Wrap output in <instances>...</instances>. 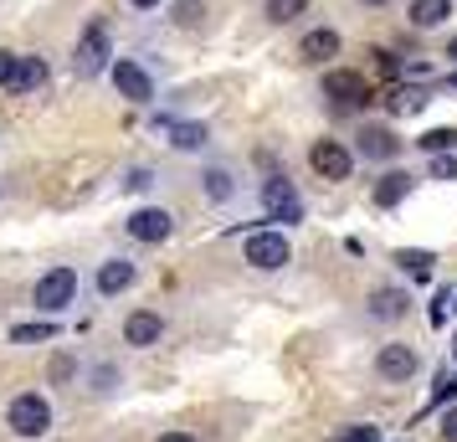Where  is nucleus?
<instances>
[{
	"label": "nucleus",
	"instance_id": "dca6fc26",
	"mask_svg": "<svg viewBox=\"0 0 457 442\" xmlns=\"http://www.w3.org/2000/svg\"><path fill=\"white\" fill-rule=\"evenodd\" d=\"M334 52H339V31H329V26H319V31H309V37L298 42V57H303V63H324Z\"/></svg>",
	"mask_w": 457,
	"mask_h": 442
},
{
	"label": "nucleus",
	"instance_id": "39448f33",
	"mask_svg": "<svg viewBox=\"0 0 457 442\" xmlns=\"http://www.w3.org/2000/svg\"><path fill=\"white\" fill-rule=\"evenodd\" d=\"M262 206H268V221H283V227L303 221V201H298L288 175H272L268 186H262Z\"/></svg>",
	"mask_w": 457,
	"mask_h": 442
},
{
	"label": "nucleus",
	"instance_id": "ddd939ff",
	"mask_svg": "<svg viewBox=\"0 0 457 442\" xmlns=\"http://www.w3.org/2000/svg\"><path fill=\"white\" fill-rule=\"evenodd\" d=\"M134 278H139V268H134L129 257H108L104 268H98V294L104 298L124 294V288H134Z\"/></svg>",
	"mask_w": 457,
	"mask_h": 442
},
{
	"label": "nucleus",
	"instance_id": "4be33fe9",
	"mask_svg": "<svg viewBox=\"0 0 457 442\" xmlns=\"http://www.w3.org/2000/svg\"><path fill=\"white\" fill-rule=\"evenodd\" d=\"M268 11V21H278V26H288V21H298L303 11H309V0H268L262 5Z\"/></svg>",
	"mask_w": 457,
	"mask_h": 442
},
{
	"label": "nucleus",
	"instance_id": "6e6552de",
	"mask_svg": "<svg viewBox=\"0 0 457 442\" xmlns=\"http://www.w3.org/2000/svg\"><path fill=\"white\" fill-rule=\"evenodd\" d=\"M309 165L329 180V186H339V180H350V170H354V154L339 139H319V145L309 149Z\"/></svg>",
	"mask_w": 457,
	"mask_h": 442
},
{
	"label": "nucleus",
	"instance_id": "f257e3e1",
	"mask_svg": "<svg viewBox=\"0 0 457 442\" xmlns=\"http://www.w3.org/2000/svg\"><path fill=\"white\" fill-rule=\"evenodd\" d=\"M5 427L16 438H46L52 432V401L37 396V391H21V396L5 406Z\"/></svg>",
	"mask_w": 457,
	"mask_h": 442
},
{
	"label": "nucleus",
	"instance_id": "e433bc0d",
	"mask_svg": "<svg viewBox=\"0 0 457 442\" xmlns=\"http://www.w3.org/2000/svg\"><path fill=\"white\" fill-rule=\"evenodd\" d=\"M447 88H457V72H447Z\"/></svg>",
	"mask_w": 457,
	"mask_h": 442
},
{
	"label": "nucleus",
	"instance_id": "c756f323",
	"mask_svg": "<svg viewBox=\"0 0 457 442\" xmlns=\"http://www.w3.org/2000/svg\"><path fill=\"white\" fill-rule=\"evenodd\" d=\"M72 371H78V365H72V355H57V360H52V386L72 380Z\"/></svg>",
	"mask_w": 457,
	"mask_h": 442
},
{
	"label": "nucleus",
	"instance_id": "7c9ffc66",
	"mask_svg": "<svg viewBox=\"0 0 457 442\" xmlns=\"http://www.w3.org/2000/svg\"><path fill=\"white\" fill-rule=\"evenodd\" d=\"M436 432H442V442H457V406H447V412H442Z\"/></svg>",
	"mask_w": 457,
	"mask_h": 442
},
{
	"label": "nucleus",
	"instance_id": "58836bf2",
	"mask_svg": "<svg viewBox=\"0 0 457 442\" xmlns=\"http://www.w3.org/2000/svg\"><path fill=\"white\" fill-rule=\"evenodd\" d=\"M453 309H457V304H453Z\"/></svg>",
	"mask_w": 457,
	"mask_h": 442
},
{
	"label": "nucleus",
	"instance_id": "473e14b6",
	"mask_svg": "<svg viewBox=\"0 0 457 442\" xmlns=\"http://www.w3.org/2000/svg\"><path fill=\"white\" fill-rule=\"evenodd\" d=\"M129 5H134V11H160L165 0H129Z\"/></svg>",
	"mask_w": 457,
	"mask_h": 442
},
{
	"label": "nucleus",
	"instance_id": "72a5a7b5",
	"mask_svg": "<svg viewBox=\"0 0 457 442\" xmlns=\"http://www.w3.org/2000/svg\"><path fill=\"white\" fill-rule=\"evenodd\" d=\"M160 442H201V438H190V432H165Z\"/></svg>",
	"mask_w": 457,
	"mask_h": 442
},
{
	"label": "nucleus",
	"instance_id": "bb28decb",
	"mask_svg": "<svg viewBox=\"0 0 457 442\" xmlns=\"http://www.w3.org/2000/svg\"><path fill=\"white\" fill-rule=\"evenodd\" d=\"M432 180H457V154H432Z\"/></svg>",
	"mask_w": 457,
	"mask_h": 442
},
{
	"label": "nucleus",
	"instance_id": "f03ea898",
	"mask_svg": "<svg viewBox=\"0 0 457 442\" xmlns=\"http://www.w3.org/2000/svg\"><path fill=\"white\" fill-rule=\"evenodd\" d=\"M72 298H78V268L57 263V268H46V273L37 278V294H31V304H37L42 314H62Z\"/></svg>",
	"mask_w": 457,
	"mask_h": 442
},
{
	"label": "nucleus",
	"instance_id": "5701e85b",
	"mask_svg": "<svg viewBox=\"0 0 457 442\" xmlns=\"http://www.w3.org/2000/svg\"><path fill=\"white\" fill-rule=\"evenodd\" d=\"M52 335H57V324H52V319H42V324H16V329H11L16 345H37V339H52Z\"/></svg>",
	"mask_w": 457,
	"mask_h": 442
},
{
	"label": "nucleus",
	"instance_id": "c9c22d12",
	"mask_svg": "<svg viewBox=\"0 0 457 442\" xmlns=\"http://www.w3.org/2000/svg\"><path fill=\"white\" fill-rule=\"evenodd\" d=\"M447 350H453V360H457V329H453V339H447Z\"/></svg>",
	"mask_w": 457,
	"mask_h": 442
},
{
	"label": "nucleus",
	"instance_id": "4c0bfd02",
	"mask_svg": "<svg viewBox=\"0 0 457 442\" xmlns=\"http://www.w3.org/2000/svg\"><path fill=\"white\" fill-rule=\"evenodd\" d=\"M365 5H386V0H365Z\"/></svg>",
	"mask_w": 457,
	"mask_h": 442
},
{
	"label": "nucleus",
	"instance_id": "9d476101",
	"mask_svg": "<svg viewBox=\"0 0 457 442\" xmlns=\"http://www.w3.org/2000/svg\"><path fill=\"white\" fill-rule=\"evenodd\" d=\"M124 232L134 237V242H165V237L175 232V216H170L165 206H139V211H129Z\"/></svg>",
	"mask_w": 457,
	"mask_h": 442
},
{
	"label": "nucleus",
	"instance_id": "f704fd0d",
	"mask_svg": "<svg viewBox=\"0 0 457 442\" xmlns=\"http://www.w3.org/2000/svg\"><path fill=\"white\" fill-rule=\"evenodd\" d=\"M447 63H457V37H453V42H447Z\"/></svg>",
	"mask_w": 457,
	"mask_h": 442
},
{
	"label": "nucleus",
	"instance_id": "412c9836",
	"mask_svg": "<svg viewBox=\"0 0 457 442\" xmlns=\"http://www.w3.org/2000/svg\"><path fill=\"white\" fill-rule=\"evenodd\" d=\"M416 145L427 149V154H457V129H427Z\"/></svg>",
	"mask_w": 457,
	"mask_h": 442
},
{
	"label": "nucleus",
	"instance_id": "1a4fd4ad",
	"mask_svg": "<svg viewBox=\"0 0 457 442\" xmlns=\"http://www.w3.org/2000/svg\"><path fill=\"white\" fill-rule=\"evenodd\" d=\"M113 88H119V98H129V104H149L154 98V83H149V72L134 57H113Z\"/></svg>",
	"mask_w": 457,
	"mask_h": 442
},
{
	"label": "nucleus",
	"instance_id": "20e7f679",
	"mask_svg": "<svg viewBox=\"0 0 457 442\" xmlns=\"http://www.w3.org/2000/svg\"><path fill=\"white\" fill-rule=\"evenodd\" d=\"M108 57H113V52H108V21L93 16L87 31H83V42H78V52H72V72H78V78H98L104 67H113Z\"/></svg>",
	"mask_w": 457,
	"mask_h": 442
},
{
	"label": "nucleus",
	"instance_id": "f3484780",
	"mask_svg": "<svg viewBox=\"0 0 457 442\" xmlns=\"http://www.w3.org/2000/svg\"><path fill=\"white\" fill-rule=\"evenodd\" d=\"M453 16V0H411V26L416 31H432Z\"/></svg>",
	"mask_w": 457,
	"mask_h": 442
},
{
	"label": "nucleus",
	"instance_id": "aec40b11",
	"mask_svg": "<svg viewBox=\"0 0 457 442\" xmlns=\"http://www.w3.org/2000/svg\"><path fill=\"white\" fill-rule=\"evenodd\" d=\"M395 263H401V273L427 278V273H432V263H436V257L427 253V247H401V253H395Z\"/></svg>",
	"mask_w": 457,
	"mask_h": 442
},
{
	"label": "nucleus",
	"instance_id": "2eb2a0df",
	"mask_svg": "<svg viewBox=\"0 0 457 442\" xmlns=\"http://www.w3.org/2000/svg\"><path fill=\"white\" fill-rule=\"evenodd\" d=\"M406 190H411V175H406V170H386V175L375 180L370 201L380 211H391V206H401V201H406Z\"/></svg>",
	"mask_w": 457,
	"mask_h": 442
},
{
	"label": "nucleus",
	"instance_id": "6ab92c4d",
	"mask_svg": "<svg viewBox=\"0 0 457 442\" xmlns=\"http://www.w3.org/2000/svg\"><path fill=\"white\" fill-rule=\"evenodd\" d=\"M42 83H46V63H42V57H21V67H16V83H11V93H37Z\"/></svg>",
	"mask_w": 457,
	"mask_h": 442
},
{
	"label": "nucleus",
	"instance_id": "cd10ccee",
	"mask_svg": "<svg viewBox=\"0 0 457 442\" xmlns=\"http://www.w3.org/2000/svg\"><path fill=\"white\" fill-rule=\"evenodd\" d=\"M16 67H21V57L0 46V88H11V83H16Z\"/></svg>",
	"mask_w": 457,
	"mask_h": 442
},
{
	"label": "nucleus",
	"instance_id": "a211bd4d",
	"mask_svg": "<svg viewBox=\"0 0 457 442\" xmlns=\"http://www.w3.org/2000/svg\"><path fill=\"white\" fill-rule=\"evenodd\" d=\"M160 129L170 134L175 149H201L206 145V124H175V119H160Z\"/></svg>",
	"mask_w": 457,
	"mask_h": 442
},
{
	"label": "nucleus",
	"instance_id": "b1692460",
	"mask_svg": "<svg viewBox=\"0 0 457 442\" xmlns=\"http://www.w3.org/2000/svg\"><path fill=\"white\" fill-rule=\"evenodd\" d=\"M421 104H427V93H416V88H395L391 93V113H416Z\"/></svg>",
	"mask_w": 457,
	"mask_h": 442
},
{
	"label": "nucleus",
	"instance_id": "0eeeda50",
	"mask_svg": "<svg viewBox=\"0 0 457 442\" xmlns=\"http://www.w3.org/2000/svg\"><path fill=\"white\" fill-rule=\"evenodd\" d=\"M421 371V355H416L411 345H380V355H375V376L380 380H395V386H406V380Z\"/></svg>",
	"mask_w": 457,
	"mask_h": 442
},
{
	"label": "nucleus",
	"instance_id": "c85d7f7f",
	"mask_svg": "<svg viewBox=\"0 0 457 442\" xmlns=\"http://www.w3.org/2000/svg\"><path fill=\"white\" fill-rule=\"evenodd\" d=\"M453 396H457V376L442 371V376H436V391H432V406H442V401H453Z\"/></svg>",
	"mask_w": 457,
	"mask_h": 442
},
{
	"label": "nucleus",
	"instance_id": "a878e982",
	"mask_svg": "<svg viewBox=\"0 0 457 442\" xmlns=\"http://www.w3.org/2000/svg\"><path fill=\"white\" fill-rule=\"evenodd\" d=\"M334 442H386V438H380V427H375V421H354V427H345Z\"/></svg>",
	"mask_w": 457,
	"mask_h": 442
},
{
	"label": "nucleus",
	"instance_id": "7ed1b4c3",
	"mask_svg": "<svg viewBox=\"0 0 457 442\" xmlns=\"http://www.w3.org/2000/svg\"><path fill=\"white\" fill-rule=\"evenodd\" d=\"M242 263L257 268V273H278V268L293 263V242L283 232H252L247 247H242Z\"/></svg>",
	"mask_w": 457,
	"mask_h": 442
},
{
	"label": "nucleus",
	"instance_id": "4468645a",
	"mask_svg": "<svg viewBox=\"0 0 457 442\" xmlns=\"http://www.w3.org/2000/svg\"><path fill=\"white\" fill-rule=\"evenodd\" d=\"M360 154H365V160H395V154H401V139H395L386 124H365L360 129Z\"/></svg>",
	"mask_w": 457,
	"mask_h": 442
},
{
	"label": "nucleus",
	"instance_id": "f8f14e48",
	"mask_svg": "<svg viewBox=\"0 0 457 442\" xmlns=\"http://www.w3.org/2000/svg\"><path fill=\"white\" fill-rule=\"evenodd\" d=\"M406 309H411V294H406V288H375L370 304H365V314L380 319V324H395V319H406Z\"/></svg>",
	"mask_w": 457,
	"mask_h": 442
},
{
	"label": "nucleus",
	"instance_id": "393cba45",
	"mask_svg": "<svg viewBox=\"0 0 457 442\" xmlns=\"http://www.w3.org/2000/svg\"><path fill=\"white\" fill-rule=\"evenodd\" d=\"M231 190H237V186H231L227 170H206V196H211V201H231Z\"/></svg>",
	"mask_w": 457,
	"mask_h": 442
},
{
	"label": "nucleus",
	"instance_id": "2f4dec72",
	"mask_svg": "<svg viewBox=\"0 0 457 442\" xmlns=\"http://www.w3.org/2000/svg\"><path fill=\"white\" fill-rule=\"evenodd\" d=\"M149 186V170H129V180H124V190H145Z\"/></svg>",
	"mask_w": 457,
	"mask_h": 442
},
{
	"label": "nucleus",
	"instance_id": "9b49d317",
	"mask_svg": "<svg viewBox=\"0 0 457 442\" xmlns=\"http://www.w3.org/2000/svg\"><path fill=\"white\" fill-rule=\"evenodd\" d=\"M160 339H165V319L154 314V309H134V314L124 319V345L149 350V345H160Z\"/></svg>",
	"mask_w": 457,
	"mask_h": 442
},
{
	"label": "nucleus",
	"instance_id": "423d86ee",
	"mask_svg": "<svg viewBox=\"0 0 457 442\" xmlns=\"http://www.w3.org/2000/svg\"><path fill=\"white\" fill-rule=\"evenodd\" d=\"M324 98L339 104V108H365V104H370V83H365L360 72L334 67V72H324Z\"/></svg>",
	"mask_w": 457,
	"mask_h": 442
}]
</instances>
